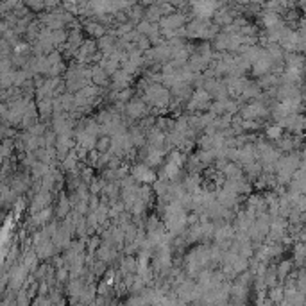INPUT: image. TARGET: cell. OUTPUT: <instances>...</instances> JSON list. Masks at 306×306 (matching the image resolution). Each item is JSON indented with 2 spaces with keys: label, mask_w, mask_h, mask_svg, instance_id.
I'll return each mask as SVG.
<instances>
[{
  "label": "cell",
  "mask_w": 306,
  "mask_h": 306,
  "mask_svg": "<svg viewBox=\"0 0 306 306\" xmlns=\"http://www.w3.org/2000/svg\"><path fill=\"white\" fill-rule=\"evenodd\" d=\"M147 145H151V147L165 149V145H167V133H165V131L158 129V127L154 125L153 129L147 131Z\"/></svg>",
  "instance_id": "21"
},
{
  "label": "cell",
  "mask_w": 306,
  "mask_h": 306,
  "mask_svg": "<svg viewBox=\"0 0 306 306\" xmlns=\"http://www.w3.org/2000/svg\"><path fill=\"white\" fill-rule=\"evenodd\" d=\"M127 16H129V22H133V24H138V22H141L143 18H145V6H141L140 2H136L135 6L129 7L127 9Z\"/></svg>",
  "instance_id": "31"
},
{
  "label": "cell",
  "mask_w": 306,
  "mask_h": 306,
  "mask_svg": "<svg viewBox=\"0 0 306 306\" xmlns=\"http://www.w3.org/2000/svg\"><path fill=\"white\" fill-rule=\"evenodd\" d=\"M27 131H31V133H32L34 136H43V135H45V131H47V127H45L43 124H40V122H36V124L31 125Z\"/></svg>",
  "instance_id": "48"
},
{
  "label": "cell",
  "mask_w": 306,
  "mask_h": 306,
  "mask_svg": "<svg viewBox=\"0 0 306 306\" xmlns=\"http://www.w3.org/2000/svg\"><path fill=\"white\" fill-rule=\"evenodd\" d=\"M83 29L86 34H90L92 38H95V40H99L100 36L107 34V27L106 25H102L100 22H97L95 18H83Z\"/></svg>",
  "instance_id": "15"
},
{
  "label": "cell",
  "mask_w": 306,
  "mask_h": 306,
  "mask_svg": "<svg viewBox=\"0 0 306 306\" xmlns=\"http://www.w3.org/2000/svg\"><path fill=\"white\" fill-rule=\"evenodd\" d=\"M133 97V90L131 88H124V90H118L117 95V104H127Z\"/></svg>",
  "instance_id": "44"
},
{
  "label": "cell",
  "mask_w": 306,
  "mask_h": 306,
  "mask_svg": "<svg viewBox=\"0 0 306 306\" xmlns=\"http://www.w3.org/2000/svg\"><path fill=\"white\" fill-rule=\"evenodd\" d=\"M106 179L104 177H93V181L90 183V194H100L102 192V188L106 186Z\"/></svg>",
  "instance_id": "40"
},
{
  "label": "cell",
  "mask_w": 306,
  "mask_h": 306,
  "mask_svg": "<svg viewBox=\"0 0 306 306\" xmlns=\"http://www.w3.org/2000/svg\"><path fill=\"white\" fill-rule=\"evenodd\" d=\"M163 226V222H159V218L156 217V215H153V217H149L147 224H145V231H156L158 228H161Z\"/></svg>",
  "instance_id": "47"
},
{
  "label": "cell",
  "mask_w": 306,
  "mask_h": 306,
  "mask_svg": "<svg viewBox=\"0 0 306 306\" xmlns=\"http://www.w3.org/2000/svg\"><path fill=\"white\" fill-rule=\"evenodd\" d=\"M213 102V97L206 88H195L190 100L186 102V111L188 113H200L208 111Z\"/></svg>",
  "instance_id": "5"
},
{
  "label": "cell",
  "mask_w": 306,
  "mask_h": 306,
  "mask_svg": "<svg viewBox=\"0 0 306 306\" xmlns=\"http://www.w3.org/2000/svg\"><path fill=\"white\" fill-rule=\"evenodd\" d=\"M63 4V0H45V11H54Z\"/></svg>",
  "instance_id": "50"
},
{
  "label": "cell",
  "mask_w": 306,
  "mask_h": 306,
  "mask_svg": "<svg viewBox=\"0 0 306 306\" xmlns=\"http://www.w3.org/2000/svg\"><path fill=\"white\" fill-rule=\"evenodd\" d=\"M50 202H52V194L48 190H40L38 194H34V197L31 200V215L38 213L43 208L50 206Z\"/></svg>",
  "instance_id": "17"
},
{
  "label": "cell",
  "mask_w": 306,
  "mask_h": 306,
  "mask_svg": "<svg viewBox=\"0 0 306 306\" xmlns=\"http://www.w3.org/2000/svg\"><path fill=\"white\" fill-rule=\"evenodd\" d=\"M109 74H107L104 68L100 65H95L93 66V76H92V83L97 84V86H100V88H104V86H107V84L111 83V79H109Z\"/></svg>",
  "instance_id": "27"
},
{
  "label": "cell",
  "mask_w": 306,
  "mask_h": 306,
  "mask_svg": "<svg viewBox=\"0 0 306 306\" xmlns=\"http://www.w3.org/2000/svg\"><path fill=\"white\" fill-rule=\"evenodd\" d=\"M305 92H306V84H305Z\"/></svg>",
  "instance_id": "52"
},
{
  "label": "cell",
  "mask_w": 306,
  "mask_h": 306,
  "mask_svg": "<svg viewBox=\"0 0 306 306\" xmlns=\"http://www.w3.org/2000/svg\"><path fill=\"white\" fill-rule=\"evenodd\" d=\"M238 199H240V195L236 194L235 190L230 188V186H218L217 188V200L226 208H231V210H235L236 204H238Z\"/></svg>",
  "instance_id": "10"
},
{
  "label": "cell",
  "mask_w": 306,
  "mask_h": 306,
  "mask_svg": "<svg viewBox=\"0 0 306 306\" xmlns=\"http://www.w3.org/2000/svg\"><path fill=\"white\" fill-rule=\"evenodd\" d=\"M153 22H149L147 18H143V20H141V22H138V24H136V31H138V32H140V34H145L147 36L149 32H151V29H153Z\"/></svg>",
  "instance_id": "45"
},
{
  "label": "cell",
  "mask_w": 306,
  "mask_h": 306,
  "mask_svg": "<svg viewBox=\"0 0 306 306\" xmlns=\"http://www.w3.org/2000/svg\"><path fill=\"white\" fill-rule=\"evenodd\" d=\"M272 66H274V61H272L271 54L267 52V48H263L261 54L258 56V59L251 65V70H253L254 76L261 77V76H265V74H271Z\"/></svg>",
  "instance_id": "9"
},
{
  "label": "cell",
  "mask_w": 306,
  "mask_h": 306,
  "mask_svg": "<svg viewBox=\"0 0 306 306\" xmlns=\"http://www.w3.org/2000/svg\"><path fill=\"white\" fill-rule=\"evenodd\" d=\"M170 93L177 102H188L192 93H194V86H192V83L177 81V83L170 88Z\"/></svg>",
  "instance_id": "14"
},
{
  "label": "cell",
  "mask_w": 306,
  "mask_h": 306,
  "mask_svg": "<svg viewBox=\"0 0 306 306\" xmlns=\"http://www.w3.org/2000/svg\"><path fill=\"white\" fill-rule=\"evenodd\" d=\"M220 6H222V0H190L192 16L202 18V20H212Z\"/></svg>",
  "instance_id": "4"
},
{
  "label": "cell",
  "mask_w": 306,
  "mask_h": 306,
  "mask_svg": "<svg viewBox=\"0 0 306 306\" xmlns=\"http://www.w3.org/2000/svg\"><path fill=\"white\" fill-rule=\"evenodd\" d=\"M131 176L135 177L138 183H149V184H153L156 179H158V174L153 170V167L147 165L145 161H141V163H136V165L131 167Z\"/></svg>",
  "instance_id": "7"
},
{
  "label": "cell",
  "mask_w": 306,
  "mask_h": 306,
  "mask_svg": "<svg viewBox=\"0 0 306 306\" xmlns=\"http://www.w3.org/2000/svg\"><path fill=\"white\" fill-rule=\"evenodd\" d=\"M222 176L226 179H240V177H244V167L238 165L236 161H230L222 168Z\"/></svg>",
  "instance_id": "28"
},
{
  "label": "cell",
  "mask_w": 306,
  "mask_h": 306,
  "mask_svg": "<svg viewBox=\"0 0 306 306\" xmlns=\"http://www.w3.org/2000/svg\"><path fill=\"white\" fill-rule=\"evenodd\" d=\"M145 18L153 24H159V20L163 18V11H161V6H159V0L153 6L145 7Z\"/></svg>",
  "instance_id": "32"
},
{
  "label": "cell",
  "mask_w": 306,
  "mask_h": 306,
  "mask_svg": "<svg viewBox=\"0 0 306 306\" xmlns=\"http://www.w3.org/2000/svg\"><path fill=\"white\" fill-rule=\"evenodd\" d=\"M208 263H212V258H210V247L208 245H199V247L192 249L186 258H184V267H186V272L190 276H195L199 274L202 269H206Z\"/></svg>",
  "instance_id": "2"
},
{
  "label": "cell",
  "mask_w": 306,
  "mask_h": 306,
  "mask_svg": "<svg viewBox=\"0 0 306 306\" xmlns=\"http://www.w3.org/2000/svg\"><path fill=\"white\" fill-rule=\"evenodd\" d=\"M38 111L42 118L54 117V99H40L38 100Z\"/></svg>",
  "instance_id": "33"
},
{
  "label": "cell",
  "mask_w": 306,
  "mask_h": 306,
  "mask_svg": "<svg viewBox=\"0 0 306 306\" xmlns=\"http://www.w3.org/2000/svg\"><path fill=\"white\" fill-rule=\"evenodd\" d=\"M50 38H52L54 47L61 48L68 42V31H66L65 27H63V29H54L52 32H50Z\"/></svg>",
  "instance_id": "34"
},
{
  "label": "cell",
  "mask_w": 306,
  "mask_h": 306,
  "mask_svg": "<svg viewBox=\"0 0 306 306\" xmlns=\"http://www.w3.org/2000/svg\"><path fill=\"white\" fill-rule=\"evenodd\" d=\"M269 295H271V301H274V303H281L283 297H285V289H279V287H271V292H269Z\"/></svg>",
  "instance_id": "46"
},
{
  "label": "cell",
  "mask_w": 306,
  "mask_h": 306,
  "mask_svg": "<svg viewBox=\"0 0 306 306\" xmlns=\"http://www.w3.org/2000/svg\"><path fill=\"white\" fill-rule=\"evenodd\" d=\"M34 251L40 260H48V258H54V256L58 254L59 249L56 247V244L52 242V238H47V240L40 242L38 245H34Z\"/></svg>",
  "instance_id": "18"
},
{
  "label": "cell",
  "mask_w": 306,
  "mask_h": 306,
  "mask_svg": "<svg viewBox=\"0 0 306 306\" xmlns=\"http://www.w3.org/2000/svg\"><path fill=\"white\" fill-rule=\"evenodd\" d=\"M190 20L188 16L184 15L183 11H174L170 13V15H167V16H163L161 20H159V27L161 29H183V27H186V24H188Z\"/></svg>",
  "instance_id": "8"
},
{
  "label": "cell",
  "mask_w": 306,
  "mask_h": 306,
  "mask_svg": "<svg viewBox=\"0 0 306 306\" xmlns=\"http://www.w3.org/2000/svg\"><path fill=\"white\" fill-rule=\"evenodd\" d=\"M186 38L188 40H202V42H212L213 38L220 32V27H218L215 22H210V20H202V18H194L190 20L186 27Z\"/></svg>",
  "instance_id": "1"
},
{
  "label": "cell",
  "mask_w": 306,
  "mask_h": 306,
  "mask_svg": "<svg viewBox=\"0 0 306 306\" xmlns=\"http://www.w3.org/2000/svg\"><path fill=\"white\" fill-rule=\"evenodd\" d=\"M100 244H102V236L99 235H93L92 238H88V242H86V249H88V253L95 254L97 253V249L100 247Z\"/></svg>",
  "instance_id": "41"
},
{
  "label": "cell",
  "mask_w": 306,
  "mask_h": 306,
  "mask_svg": "<svg viewBox=\"0 0 306 306\" xmlns=\"http://www.w3.org/2000/svg\"><path fill=\"white\" fill-rule=\"evenodd\" d=\"M117 36H113L111 32L109 34H104V36H100L99 40H97V43H99V50L104 56H107V54H111V52H115L117 50Z\"/></svg>",
  "instance_id": "22"
},
{
  "label": "cell",
  "mask_w": 306,
  "mask_h": 306,
  "mask_svg": "<svg viewBox=\"0 0 306 306\" xmlns=\"http://www.w3.org/2000/svg\"><path fill=\"white\" fill-rule=\"evenodd\" d=\"M138 271V260L133 256V254H125V258L120 261V272L122 276L124 274H136Z\"/></svg>",
  "instance_id": "30"
},
{
  "label": "cell",
  "mask_w": 306,
  "mask_h": 306,
  "mask_svg": "<svg viewBox=\"0 0 306 306\" xmlns=\"http://www.w3.org/2000/svg\"><path fill=\"white\" fill-rule=\"evenodd\" d=\"M260 24L263 27L265 31H271V29H277V27H281L283 20L279 16V13L276 11H271V9H265L261 15H260Z\"/></svg>",
  "instance_id": "16"
},
{
  "label": "cell",
  "mask_w": 306,
  "mask_h": 306,
  "mask_svg": "<svg viewBox=\"0 0 306 306\" xmlns=\"http://www.w3.org/2000/svg\"><path fill=\"white\" fill-rule=\"evenodd\" d=\"M197 283L190 281V279H183L176 289V295L179 303H194V294Z\"/></svg>",
  "instance_id": "13"
},
{
  "label": "cell",
  "mask_w": 306,
  "mask_h": 306,
  "mask_svg": "<svg viewBox=\"0 0 306 306\" xmlns=\"http://www.w3.org/2000/svg\"><path fill=\"white\" fill-rule=\"evenodd\" d=\"M202 181H200V176L199 172H190L188 176L184 177V181H183V186H184V190L186 192H190V194H197L202 186Z\"/></svg>",
  "instance_id": "25"
},
{
  "label": "cell",
  "mask_w": 306,
  "mask_h": 306,
  "mask_svg": "<svg viewBox=\"0 0 306 306\" xmlns=\"http://www.w3.org/2000/svg\"><path fill=\"white\" fill-rule=\"evenodd\" d=\"M141 6H153V4H156L158 0H138Z\"/></svg>",
  "instance_id": "51"
},
{
  "label": "cell",
  "mask_w": 306,
  "mask_h": 306,
  "mask_svg": "<svg viewBox=\"0 0 306 306\" xmlns=\"http://www.w3.org/2000/svg\"><path fill=\"white\" fill-rule=\"evenodd\" d=\"M267 115V107H265L263 102H249L247 106L240 107V117L245 118V120H258V118L265 117Z\"/></svg>",
  "instance_id": "12"
},
{
  "label": "cell",
  "mask_w": 306,
  "mask_h": 306,
  "mask_svg": "<svg viewBox=\"0 0 306 306\" xmlns=\"http://www.w3.org/2000/svg\"><path fill=\"white\" fill-rule=\"evenodd\" d=\"M61 163H63V170L68 172V174H74V172H77V168H79V163H81V161H79V159H77L76 156L70 153L65 159H63V161H61Z\"/></svg>",
  "instance_id": "35"
},
{
  "label": "cell",
  "mask_w": 306,
  "mask_h": 306,
  "mask_svg": "<svg viewBox=\"0 0 306 306\" xmlns=\"http://www.w3.org/2000/svg\"><path fill=\"white\" fill-rule=\"evenodd\" d=\"M290 271H292V261H281L276 269L277 277H279V279H287V276L290 274Z\"/></svg>",
  "instance_id": "42"
},
{
  "label": "cell",
  "mask_w": 306,
  "mask_h": 306,
  "mask_svg": "<svg viewBox=\"0 0 306 306\" xmlns=\"http://www.w3.org/2000/svg\"><path fill=\"white\" fill-rule=\"evenodd\" d=\"M97 151L100 153H109V149H111V136L107 135H100L99 140H97Z\"/></svg>",
  "instance_id": "38"
},
{
  "label": "cell",
  "mask_w": 306,
  "mask_h": 306,
  "mask_svg": "<svg viewBox=\"0 0 306 306\" xmlns=\"http://www.w3.org/2000/svg\"><path fill=\"white\" fill-rule=\"evenodd\" d=\"M265 135H267V138H269V140H279V138L283 136V125L281 124H274V125H271V127H267Z\"/></svg>",
  "instance_id": "39"
},
{
  "label": "cell",
  "mask_w": 306,
  "mask_h": 306,
  "mask_svg": "<svg viewBox=\"0 0 306 306\" xmlns=\"http://www.w3.org/2000/svg\"><path fill=\"white\" fill-rule=\"evenodd\" d=\"M109 290H111V285H109V283H106L104 279H102V281L97 285V294H99V295H107V294H109Z\"/></svg>",
  "instance_id": "49"
},
{
  "label": "cell",
  "mask_w": 306,
  "mask_h": 306,
  "mask_svg": "<svg viewBox=\"0 0 306 306\" xmlns=\"http://www.w3.org/2000/svg\"><path fill=\"white\" fill-rule=\"evenodd\" d=\"M100 66H102V68H104V70L107 72V74H109V76H113V74H115V72L118 70V68H120V61H115V59H111V58H106V56H104V58L100 59V63H99Z\"/></svg>",
  "instance_id": "36"
},
{
  "label": "cell",
  "mask_w": 306,
  "mask_h": 306,
  "mask_svg": "<svg viewBox=\"0 0 306 306\" xmlns=\"http://www.w3.org/2000/svg\"><path fill=\"white\" fill-rule=\"evenodd\" d=\"M159 177L165 179V181H170V183L179 181V177H181V167L167 159V163H165V167H163L161 174H159Z\"/></svg>",
  "instance_id": "23"
},
{
  "label": "cell",
  "mask_w": 306,
  "mask_h": 306,
  "mask_svg": "<svg viewBox=\"0 0 306 306\" xmlns=\"http://www.w3.org/2000/svg\"><path fill=\"white\" fill-rule=\"evenodd\" d=\"M260 95H261V86L260 83H253V81H247L245 83V88L242 92V100H254L258 99Z\"/></svg>",
  "instance_id": "29"
},
{
  "label": "cell",
  "mask_w": 306,
  "mask_h": 306,
  "mask_svg": "<svg viewBox=\"0 0 306 306\" xmlns=\"http://www.w3.org/2000/svg\"><path fill=\"white\" fill-rule=\"evenodd\" d=\"M72 210H74L72 199L68 197V195L61 194V197H59V200H58V208H56V218H59V220H63V218H65L66 215H70Z\"/></svg>",
  "instance_id": "24"
},
{
  "label": "cell",
  "mask_w": 306,
  "mask_h": 306,
  "mask_svg": "<svg viewBox=\"0 0 306 306\" xmlns=\"http://www.w3.org/2000/svg\"><path fill=\"white\" fill-rule=\"evenodd\" d=\"M99 52V43L95 38H88V40H84L83 45L79 47L76 54V61L79 63H93L95 59V54Z\"/></svg>",
  "instance_id": "6"
},
{
  "label": "cell",
  "mask_w": 306,
  "mask_h": 306,
  "mask_svg": "<svg viewBox=\"0 0 306 306\" xmlns=\"http://www.w3.org/2000/svg\"><path fill=\"white\" fill-rule=\"evenodd\" d=\"M149 104L143 99H131L127 104H125V115L133 120H138V118H143L149 111Z\"/></svg>",
  "instance_id": "11"
},
{
  "label": "cell",
  "mask_w": 306,
  "mask_h": 306,
  "mask_svg": "<svg viewBox=\"0 0 306 306\" xmlns=\"http://www.w3.org/2000/svg\"><path fill=\"white\" fill-rule=\"evenodd\" d=\"M281 125L287 127L289 131H292V133H301V131H305L306 127V118L301 117L299 113H290L289 117L281 122Z\"/></svg>",
  "instance_id": "20"
},
{
  "label": "cell",
  "mask_w": 306,
  "mask_h": 306,
  "mask_svg": "<svg viewBox=\"0 0 306 306\" xmlns=\"http://www.w3.org/2000/svg\"><path fill=\"white\" fill-rule=\"evenodd\" d=\"M168 161H172V163H176V165L183 167L186 165V161H188V158H186V154L181 153V151H172V153H168Z\"/></svg>",
  "instance_id": "37"
},
{
  "label": "cell",
  "mask_w": 306,
  "mask_h": 306,
  "mask_svg": "<svg viewBox=\"0 0 306 306\" xmlns=\"http://www.w3.org/2000/svg\"><path fill=\"white\" fill-rule=\"evenodd\" d=\"M143 100L147 102L149 106L154 107H168L172 102V93L170 88H167L163 83H151L147 88L143 90Z\"/></svg>",
  "instance_id": "3"
},
{
  "label": "cell",
  "mask_w": 306,
  "mask_h": 306,
  "mask_svg": "<svg viewBox=\"0 0 306 306\" xmlns=\"http://www.w3.org/2000/svg\"><path fill=\"white\" fill-rule=\"evenodd\" d=\"M131 81H133V74H129V72L125 70V68H122V66L111 76V86L115 90L129 88Z\"/></svg>",
  "instance_id": "19"
},
{
  "label": "cell",
  "mask_w": 306,
  "mask_h": 306,
  "mask_svg": "<svg viewBox=\"0 0 306 306\" xmlns=\"http://www.w3.org/2000/svg\"><path fill=\"white\" fill-rule=\"evenodd\" d=\"M24 4L32 13H42L45 9V0H24Z\"/></svg>",
  "instance_id": "43"
},
{
  "label": "cell",
  "mask_w": 306,
  "mask_h": 306,
  "mask_svg": "<svg viewBox=\"0 0 306 306\" xmlns=\"http://www.w3.org/2000/svg\"><path fill=\"white\" fill-rule=\"evenodd\" d=\"M52 215H56V213L52 212V208L47 206V208H43V210H40L38 213H32L31 220H32V224H34V226H38V228H43V226H47V224L50 222Z\"/></svg>",
  "instance_id": "26"
}]
</instances>
